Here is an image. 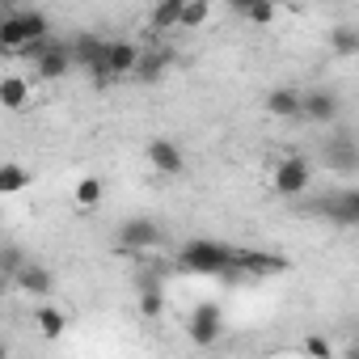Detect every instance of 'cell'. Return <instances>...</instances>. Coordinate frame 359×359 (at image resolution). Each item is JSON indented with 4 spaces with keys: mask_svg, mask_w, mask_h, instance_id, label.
<instances>
[{
    "mask_svg": "<svg viewBox=\"0 0 359 359\" xmlns=\"http://www.w3.org/2000/svg\"><path fill=\"white\" fill-rule=\"evenodd\" d=\"M51 39V22L43 9H9L0 13V55H22L26 47Z\"/></svg>",
    "mask_w": 359,
    "mask_h": 359,
    "instance_id": "cell-1",
    "label": "cell"
},
{
    "mask_svg": "<svg viewBox=\"0 0 359 359\" xmlns=\"http://www.w3.org/2000/svg\"><path fill=\"white\" fill-rule=\"evenodd\" d=\"M237 254L233 245L224 241H212V237H191L182 245V254H177V262H182L191 275H237Z\"/></svg>",
    "mask_w": 359,
    "mask_h": 359,
    "instance_id": "cell-2",
    "label": "cell"
},
{
    "mask_svg": "<svg viewBox=\"0 0 359 359\" xmlns=\"http://www.w3.org/2000/svg\"><path fill=\"white\" fill-rule=\"evenodd\" d=\"M309 182H313V165H309L304 156H296V152L283 156V161H275V169H271V187H275V195H283V199L304 195Z\"/></svg>",
    "mask_w": 359,
    "mask_h": 359,
    "instance_id": "cell-3",
    "label": "cell"
},
{
    "mask_svg": "<svg viewBox=\"0 0 359 359\" xmlns=\"http://www.w3.org/2000/svg\"><path fill=\"white\" fill-rule=\"evenodd\" d=\"M118 250H127V254H144V250H156L161 241H165V229L152 220V216H131V220H123L118 224Z\"/></svg>",
    "mask_w": 359,
    "mask_h": 359,
    "instance_id": "cell-4",
    "label": "cell"
},
{
    "mask_svg": "<svg viewBox=\"0 0 359 359\" xmlns=\"http://www.w3.org/2000/svg\"><path fill=\"white\" fill-rule=\"evenodd\" d=\"M220 334H224V309L220 304H212V300H203L191 317H187V338L195 342V346H216L220 342Z\"/></svg>",
    "mask_w": 359,
    "mask_h": 359,
    "instance_id": "cell-5",
    "label": "cell"
},
{
    "mask_svg": "<svg viewBox=\"0 0 359 359\" xmlns=\"http://www.w3.org/2000/svg\"><path fill=\"white\" fill-rule=\"evenodd\" d=\"M68 51H72V68H85L93 81H102V85H106V68H102L106 39H97V34H81L76 43H68Z\"/></svg>",
    "mask_w": 359,
    "mask_h": 359,
    "instance_id": "cell-6",
    "label": "cell"
},
{
    "mask_svg": "<svg viewBox=\"0 0 359 359\" xmlns=\"http://www.w3.org/2000/svg\"><path fill=\"white\" fill-rule=\"evenodd\" d=\"M135 60H140V47L135 43H106V51H102V68H106V85L110 81H123V76H131L135 72Z\"/></svg>",
    "mask_w": 359,
    "mask_h": 359,
    "instance_id": "cell-7",
    "label": "cell"
},
{
    "mask_svg": "<svg viewBox=\"0 0 359 359\" xmlns=\"http://www.w3.org/2000/svg\"><path fill=\"white\" fill-rule=\"evenodd\" d=\"M34 68H39V76H43V81H60V76H68V72H72V51H68V43L47 39V47L39 51Z\"/></svg>",
    "mask_w": 359,
    "mask_h": 359,
    "instance_id": "cell-8",
    "label": "cell"
},
{
    "mask_svg": "<svg viewBox=\"0 0 359 359\" xmlns=\"http://www.w3.org/2000/svg\"><path fill=\"white\" fill-rule=\"evenodd\" d=\"M13 287L22 292V296H34V300H47L51 292H55V275L43 266V262H26L18 275H13Z\"/></svg>",
    "mask_w": 359,
    "mask_h": 359,
    "instance_id": "cell-9",
    "label": "cell"
},
{
    "mask_svg": "<svg viewBox=\"0 0 359 359\" xmlns=\"http://www.w3.org/2000/svg\"><path fill=\"white\" fill-rule=\"evenodd\" d=\"M338 110H342V102H338V93H334V89L300 93V114H304V118H313V123H334V118H338Z\"/></svg>",
    "mask_w": 359,
    "mask_h": 359,
    "instance_id": "cell-10",
    "label": "cell"
},
{
    "mask_svg": "<svg viewBox=\"0 0 359 359\" xmlns=\"http://www.w3.org/2000/svg\"><path fill=\"white\" fill-rule=\"evenodd\" d=\"M148 165L156 173H165V177H177L187 169V156H182V148H177L173 140H152L148 144Z\"/></svg>",
    "mask_w": 359,
    "mask_h": 359,
    "instance_id": "cell-11",
    "label": "cell"
},
{
    "mask_svg": "<svg viewBox=\"0 0 359 359\" xmlns=\"http://www.w3.org/2000/svg\"><path fill=\"white\" fill-rule=\"evenodd\" d=\"M325 165L334 169V173H355L359 169V148H355V140L351 135H330L325 140Z\"/></svg>",
    "mask_w": 359,
    "mask_h": 359,
    "instance_id": "cell-12",
    "label": "cell"
},
{
    "mask_svg": "<svg viewBox=\"0 0 359 359\" xmlns=\"http://www.w3.org/2000/svg\"><path fill=\"white\" fill-rule=\"evenodd\" d=\"M321 212H325L334 224H342V229H355V224H359V191H342V195H330V199H321Z\"/></svg>",
    "mask_w": 359,
    "mask_h": 359,
    "instance_id": "cell-13",
    "label": "cell"
},
{
    "mask_svg": "<svg viewBox=\"0 0 359 359\" xmlns=\"http://www.w3.org/2000/svg\"><path fill=\"white\" fill-rule=\"evenodd\" d=\"M237 271H245V275H283L287 258L283 254H266V250H241L237 254Z\"/></svg>",
    "mask_w": 359,
    "mask_h": 359,
    "instance_id": "cell-14",
    "label": "cell"
},
{
    "mask_svg": "<svg viewBox=\"0 0 359 359\" xmlns=\"http://www.w3.org/2000/svg\"><path fill=\"white\" fill-rule=\"evenodd\" d=\"M30 81L22 72H9V76H0V106L5 110H26L30 106Z\"/></svg>",
    "mask_w": 359,
    "mask_h": 359,
    "instance_id": "cell-15",
    "label": "cell"
},
{
    "mask_svg": "<svg viewBox=\"0 0 359 359\" xmlns=\"http://www.w3.org/2000/svg\"><path fill=\"white\" fill-rule=\"evenodd\" d=\"M266 114H275V118H296V114H300V89H292V85L271 89V93H266Z\"/></svg>",
    "mask_w": 359,
    "mask_h": 359,
    "instance_id": "cell-16",
    "label": "cell"
},
{
    "mask_svg": "<svg viewBox=\"0 0 359 359\" xmlns=\"http://www.w3.org/2000/svg\"><path fill=\"white\" fill-rule=\"evenodd\" d=\"M34 330L43 334V338H64V330H68V317H64V309L60 304H39L34 309Z\"/></svg>",
    "mask_w": 359,
    "mask_h": 359,
    "instance_id": "cell-17",
    "label": "cell"
},
{
    "mask_svg": "<svg viewBox=\"0 0 359 359\" xmlns=\"http://www.w3.org/2000/svg\"><path fill=\"white\" fill-rule=\"evenodd\" d=\"M169 51L165 47H152V51H140V60H135V72L131 76H140V81H156V76H165V68H169Z\"/></svg>",
    "mask_w": 359,
    "mask_h": 359,
    "instance_id": "cell-18",
    "label": "cell"
},
{
    "mask_svg": "<svg viewBox=\"0 0 359 359\" xmlns=\"http://www.w3.org/2000/svg\"><path fill=\"white\" fill-rule=\"evenodd\" d=\"M30 187V169L18 165V161H5L0 165V195H22Z\"/></svg>",
    "mask_w": 359,
    "mask_h": 359,
    "instance_id": "cell-19",
    "label": "cell"
},
{
    "mask_svg": "<svg viewBox=\"0 0 359 359\" xmlns=\"http://www.w3.org/2000/svg\"><path fill=\"white\" fill-rule=\"evenodd\" d=\"M102 195H106V187L97 182V177H81V182H76V191H72V199H76V208H81V212H93V208H102Z\"/></svg>",
    "mask_w": 359,
    "mask_h": 359,
    "instance_id": "cell-20",
    "label": "cell"
},
{
    "mask_svg": "<svg viewBox=\"0 0 359 359\" xmlns=\"http://www.w3.org/2000/svg\"><path fill=\"white\" fill-rule=\"evenodd\" d=\"M233 9H237L241 18H250L254 26L275 22V5H266V0H233Z\"/></svg>",
    "mask_w": 359,
    "mask_h": 359,
    "instance_id": "cell-21",
    "label": "cell"
},
{
    "mask_svg": "<svg viewBox=\"0 0 359 359\" xmlns=\"http://www.w3.org/2000/svg\"><path fill=\"white\" fill-rule=\"evenodd\" d=\"M177 13H182V0H165V5H156L152 13H148V22H152V30H177Z\"/></svg>",
    "mask_w": 359,
    "mask_h": 359,
    "instance_id": "cell-22",
    "label": "cell"
},
{
    "mask_svg": "<svg viewBox=\"0 0 359 359\" xmlns=\"http://www.w3.org/2000/svg\"><path fill=\"white\" fill-rule=\"evenodd\" d=\"M212 18V5L208 0H191V5H182V13H177V30H195Z\"/></svg>",
    "mask_w": 359,
    "mask_h": 359,
    "instance_id": "cell-23",
    "label": "cell"
},
{
    "mask_svg": "<svg viewBox=\"0 0 359 359\" xmlns=\"http://www.w3.org/2000/svg\"><path fill=\"white\" fill-rule=\"evenodd\" d=\"M26 262H30V258H26L22 245H0V275H9V279H13Z\"/></svg>",
    "mask_w": 359,
    "mask_h": 359,
    "instance_id": "cell-24",
    "label": "cell"
},
{
    "mask_svg": "<svg viewBox=\"0 0 359 359\" xmlns=\"http://www.w3.org/2000/svg\"><path fill=\"white\" fill-rule=\"evenodd\" d=\"M135 309H140V317H161L165 313V292H140V300H135Z\"/></svg>",
    "mask_w": 359,
    "mask_h": 359,
    "instance_id": "cell-25",
    "label": "cell"
},
{
    "mask_svg": "<svg viewBox=\"0 0 359 359\" xmlns=\"http://www.w3.org/2000/svg\"><path fill=\"white\" fill-rule=\"evenodd\" d=\"M334 47H338L342 55H359V34H355L351 26H342V30H334Z\"/></svg>",
    "mask_w": 359,
    "mask_h": 359,
    "instance_id": "cell-26",
    "label": "cell"
},
{
    "mask_svg": "<svg viewBox=\"0 0 359 359\" xmlns=\"http://www.w3.org/2000/svg\"><path fill=\"white\" fill-rule=\"evenodd\" d=\"M304 351H309L313 359H330V355H334V346H330L325 334H309V338H304Z\"/></svg>",
    "mask_w": 359,
    "mask_h": 359,
    "instance_id": "cell-27",
    "label": "cell"
},
{
    "mask_svg": "<svg viewBox=\"0 0 359 359\" xmlns=\"http://www.w3.org/2000/svg\"><path fill=\"white\" fill-rule=\"evenodd\" d=\"M5 292H13V279H9V275H0V296H5Z\"/></svg>",
    "mask_w": 359,
    "mask_h": 359,
    "instance_id": "cell-28",
    "label": "cell"
},
{
    "mask_svg": "<svg viewBox=\"0 0 359 359\" xmlns=\"http://www.w3.org/2000/svg\"><path fill=\"white\" fill-rule=\"evenodd\" d=\"M0 359H9V342L5 338H0Z\"/></svg>",
    "mask_w": 359,
    "mask_h": 359,
    "instance_id": "cell-29",
    "label": "cell"
},
{
    "mask_svg": "<svg viewBox=\"0 0 359 359\" xmlns=\"http://www.w3.org/2000/svg\"><path fill=\"white\" fill-rule=\"evenodd\" d=\"M0 13H5V9H0Z\"/></svg>",
    "mask_w": 359,
    "mask_h": 359,
    "instance_id": "cell-30",
    "label": "cell"
}]
</instances>
